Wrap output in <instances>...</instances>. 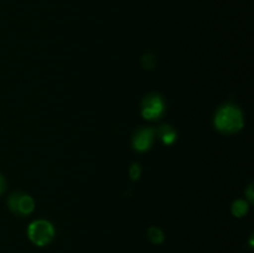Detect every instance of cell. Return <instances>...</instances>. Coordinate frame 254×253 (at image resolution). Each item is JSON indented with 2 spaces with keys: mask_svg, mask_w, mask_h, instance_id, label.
I'll list each match as a JSON object with an SVG mask.
<instances>
[{
  "mask_svg": "<svg viewBox=\"0 0 254 253\" xmlns=\"http://www.w3.org/2000/svg\"><path fill=\"white\" fill-rule=\"evenodd\" d=\"M216 128L220 131L226 134H232L242 129L243 126V117L242 112L235 106H227L222 107L220 111L217 112L215 118Z\"/></svg>",
  "mask_w": 254,
  "mask_h": 253,
  "instance_id": "6da1fadb",
  "label": "cell"
},
{
  "mask_svg": "<svg viewBox=\"0 0 254 253\" xmlns=\"http://www.w3.org/2000/svg\"><path fill=\"white\" fill-rule=\"evenodd\" d=\"M55 236V230L52 225L47 221L39 220L35 221L29 227V237L35 245L46 246L51 242Z\"/></svg>",
  "mask_w": 254,
  "mask_h": 253,
  "instance_id": "7a4b0ae2",
  "label": "cell"
},
{
  "mask_svg": "<svg viewBox=\"0 0 254 253\" xmlns=\"http://www.w3.org/2000/svg\"><path fill=\"white\" fill-rule=\"evenodd\" d=\"M9 208L14 213L20 216H26L34 211L35 202L29 195L21 192H15L7 200Z\"/></svg>",
  "mask_w": 254,
  "mask_h": 253,
  "instance_id": "3957f363",
  "label": "cell"
},
{
  "mask_svg": "<svg viewBox=\"0 0 254 253\" xmlns=\"http://www.w3.org/2000/svg\"><path fill=\"white\" fill-rule=\"evenodd\" d=\"M164 112V102L163 98L158 94H150L145 97L143 102V113L144 118L146 119H156L163 114Z\"/></svg>",
  "mask_w": 254,
  "mask_h": 253,
  "instance_id": "277c9868",
  "label": "cell"
},
{
  "mask_svg": "<svg viewBox=\"0 0 254 253\" xmlns=\"http://www.w3.org/2000/svg\"><path fill=\"white\" fill-rule=\"evenodd\" d=\"M154 141V130L151 128H141L135 133L133 139L134 149L139 151L148 150Z\"/></svg>",
  "mask_w": 254,
  "mask_h": 253,
  "instance_id": "5b68a950",
  "label": "cell"
},
{
  "mask_svg": "<svg viewBox=\"0 0 254 253\" xmlns=\"http://www.w3.org/2000/svg\"><path fill=\"white\" fill-rule=\"evenodd\" d=\"M159 136L165 144H171L176 139V131L170 126H161L158 130Z\"/></svg>",
  "mask_w": 254,
  "mask_h": 253,
  "instance_id": "8992f818",
  "label": "cell"
},
{
  "mask_svg": "<svg viewBox=\"0 0 254 253\" xmlns=\"http://www.w3.org/2000/svg\"><path fill=\"white\" fill-rule=\"evenodd\" d=\"M247 210H248L247 203H246L245 201H242V200L236 201V202L233 203V206H232L233 215L238 216V217H242V216H245L246 213H247Z\"/></svg>",
  "mask_w": 254,
  "mask_h": 253,
  "instance_id": "52a82bcc",
  "label": "cell"
},
{
  "mask_svg": "<svg viewBox=\"0 0 254 253\" xmlns=\"http://www.w3.org/2000/svg\"><path fill=\"white\" fill-rule=\"evenodd\" d=\"M149 238L153 243H161L164 241V235L159 228L151 227L149 230Z\"/></svg>",
  "mask_w": 254,
  "mask_h": 253,
  "instance_id": "ba28073f",
  "label": "cell"
},
{
  "mask_svg": "<svg viewBox=\"0 0 254 253\" xmlns=\"http://www.w3.org/2000/svg\"><path fill=\"white\" fill-rule=\"evenodd\" d=\"M140 166L138 165V164H134L133 166L130 168V176L133 180H135V179H138L139 176H140Z\"/></svg>",
  "mask_w": 254,
  "mask_h": 253,
  "instance_id": "9c48e42d",
  "label": "cell"
},
{
  "mask_svg": "<svg viewBox=\"0 0 254 253\" xmlns=\"http://www.w3.org/2000/svg\"><path fill=\"white\" fill-rule=\"evenodd\" d=\"M143 63L144 66H145V68H151V67L154 66V63H155V61H154L153 56H150V55H145V56L143 57Z\"/></svg>",
  "mask_w": 254,
  "mask_h": 253,
  "instance_id": "30bf717a",
  "label": "cell"
},
{
  "mask_svg": "<svg viewBox=\"0 0 254 253\" xmlns=\"http://www.w3.org/2000/svg\"><path fill=\"white\" fill-rule=\"evenodd\" d=\"M5 188H6V183H5V179L0 175V193L4 192Z\"/></svg>",
  "mask_w": 254,
  "mask_h": 253,
  "instance_id": "8fae6325",
  "label": "cell"
}]
</instances>
